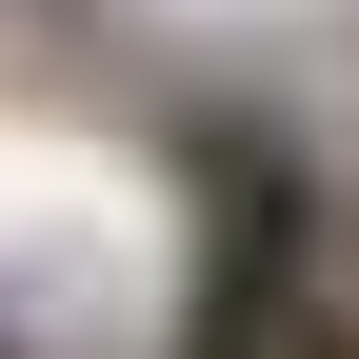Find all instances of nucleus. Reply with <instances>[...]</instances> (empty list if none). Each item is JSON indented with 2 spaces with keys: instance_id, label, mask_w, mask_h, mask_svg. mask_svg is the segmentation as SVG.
<instances>
[{
  "instance_id": "1",
  "label": "nucleus",
  "mask_w": 359,
  "mask_h": 359,
  "mask_svg": "<svg viewBox=\"0 0 359 359\" xmlns=\"http://www.w3.org/2000/svg\"><path fill=\"white\" fill-rule=\"evenodd\" d=\"M339 259H359V200H339Z\"/></svg>"
},
{
  "instance_id": "2",
  "label": "nucleus",
  "mask_w": 359,
  "mask_h": 359,
  "mask_svg": "<svg viewBox=\"0 0 359 359\" xmlns=\"http://www.w3.org/2000/svg\"><path fill=\"white\" fill-rule=\"evenodd\" d=\"M0 359H20V339H0Z\"/></svg>"
}]
</instances>
